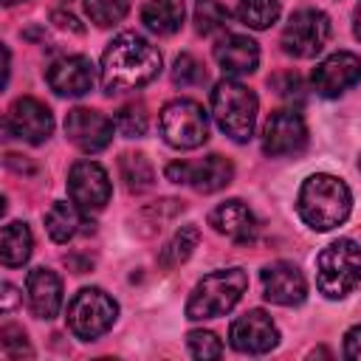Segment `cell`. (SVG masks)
<instances>
[{"mask_svg":"<svg viewBox=\"0 0 361 361\" xmlns=\"http://www.w3.org/2000/svg\"><path fill=\"white\" fill-rule=\"evenodd\" d=\"M99 73H102V90L107 96L138 90L161 73V54L141 34L124 31L104 48Z\"/></svg>","mask_w":361,"mask_h":361,"instance_id":"obj_1","label":"cell"},{"mask_svg":"<svg viewBox=\"0 0 361 361\" xmlns=\"http://www.w3.org/2000/svg\"><path fill=\"white\" fill-rule=\"evenodd\" d=\"M296 209H299V217L310 228L330 231L350 217L353 195L341 178L327 175V172H316L302 183L299 197H296Z\"/></svg>","mask_w":361,"mask_h":361,"instance_id":"obj_2","label":"cell"},{"mask_svg":"<svg viewBox=\"0 0 361 361\" xmlns=\"http://www.w3.org/2000/svg\"><path fill=\"white\" fill-rule=\"evenodd\" d=\"M245 288H248V276L243 268H223V271L206 274L195 285V290L186 302V319L200 322V319L226 316L243 299Z\"/></svg>","mask_w":361,"mask_h":361,"instance_id":"obj_3","label":"cell"},{"mask_svg":"<svg viewBox=\"0 0 361 361\" xmlns=\"http://www.w3.org/2000/svg\"><path fill=\"white\" fill-rule=\"evenodd\" d=\"M361 282V245L355 240H336L316 257V285L327 299H344Z\"/></svg>","mask_w":361,"mask_h":361,"instance_id":"obj_4","label":"cell"},{"mask_svg":"<svg viewBox=\"0 0 361 361\" xmlns=\"http://www.w3.org/2000/svg\"><path fill=\"white\" fill-rule=\"evenodd\" d=\"M212 116L217 127L237 144L254 135L257 124V96L234 79H223L212 90Z\"/></svg>","mask_w":361,"mask_h":361,"instance_id":"obj_5","label":"cell"},{"mask_svg":"<svg viewBox=\"0 0 361 361\" xmlns=\"http://www.w3.org/2000/svg\"><path fill=\"white\" fill-rule=\"evenodd\" d=\"M118 316V305L102 288H82L68 305V327L76 338L93 341L104 336Z\"/></svg>","mask_w":361,"mask_h":361,"instance_id":"obj_6","label":"cell"},{"mask_svg":"<svg viewBox=\"0 0 361 361\" xmlns=\"http://www.w3.org/2000/svg\"><path fill=\"white\" fill-rule=\"evenodd\" d=\"M161 135L175 149H197L209 141V118L192 99H175L161 110Z\"/></svg>","mask_w":361,"mask_h":361,"instance_id":"obj_7","label":"cell"},{"mask_svg":"<svg viewBox=\"0 0 361 361\" xmlns=\"http://www.w3.org/2000/svg\"><path fill=\"white\" fill-rule=\"evenodd\" d=\"M330 39V20L319 8H299L282 28V51L296 59L316 56Z\"/></svg>","mask_w":361,"mask_h":361,"instance_id":"obj_8","label":"cell"},{"mask_svg":"<svg viewBox=\"0 0 361 361\" xmlns=\"http://www.w3.org/2000/svg\"><path fill=\"white\" fill-rule=\"evenodd\" d=\"M166 178L172 183L192 186L195 192H217L231 183L234 178V164L223 155H209L203 161H175L166 166Z\"/></svg>","mask_w":361,"mask_h":361,"instance_id":"obj_9","label":"cell"},{"mask_svg":"<svg viewBox=\"0 0 361 361\" xmlns=\"http://www.w3.org/2000/svg\"><path fill=\"white\" fill-rule=\"evenodd\" d=\"M68 195L85 214L102 212L110 200V178L104 166L96 161H76L68 172Z\"/></svg>","mask_w":361,"mask_h":361,"instance_id":"obj_10","label":"cell"},{"mask_svg":"<svg viewBox=\"0 0 361 361\" xmlns=\"http://www.w3.org/2000/svg\"><path fill=\"white\" fill-rule=\"evenodd\" d=\"M307 144L305 118L296 110H274L262 127V152L271 158L302 152Z\"/></svg>","mask_w":361,"mask_h":361,"instance_id":"obj_11","label":"cell"},{"mask_svg":"<svg viewBox=\"0 0 361 361\" xmlns=\"http://www.w3.org/2000/svg\"><path fill=\"white\" fill-rule=\"evenodd\" d=\"M276 341H279V330L265 310H248L240 319H234L228 327V344L245 355H262L274 350Z\"/></svg>","mask_w":361,"mask_h":361,"instance_id":"obj_12","label":"cell"},{"mask_svg":"<svg viewBox=\"0 0 361 361\" xmlns=\"http://www.w3.org/2000/svg\"><path fill=\"white\" fill-rule=\"evenodd\" d=\"M113 130L116 121H110L104 113L90 107H73L65 116V135L82 152H102L113 141Z\"/></svg>","mask_w":361,"mask_h":361,"instance_id":"obj_13","label":"cell"},{"mask_svg":"<svg viewBox=\"0 0 361 361\" xmlns=\"http://www.w3.org/2000/svg\"><path fill=\"white\" fill-rule=\"evenodd\" d=\"M313 90L324 99H336L361 82V59L350 51L330 54L313 71Z\"/></svg>","mask_w":361,"mask_h":361,"instance_id":"obj_14","label":"cell"},{"mask_svg":"<svg viewBox=\"0 0 361 361\" xmlns=\"http://www.w3.org/2000/svg\"><path fill=\"white\" fill-rule=\"evenodd\" d=\"M6 130L20 138V141H28V144H42L51 133H54V116L51 110L31 99V96H23L17 99L11 107H8V116H6Z\"/></svg>","mask_w":361,"mask_h":361,"instance_id":"obj_15","label":"cell"},{"mask_svg":"<svg viewBox=\"0 0 361 361\" xmlns=\"http://www.w3.org/2000/svg\"><path fill=\"white\" fill-rule=\"evenodd\" d=\"M259 279H262V296L274 305L293 307V305H302L307 296V282L293 262H285V259L271 262L262 268Z\"/></svg>","mask_w":361,"mask_h":361,"instance_id":"obj_16","label":"cell"},{"mask_svg":"<svg viewBox=\"0 0 361 361\" xmlns=\"http://www.w3.org/2000/svg\"><path fill=\"white\" fill-rule=\"evenodd\" d=\"M48 87L59 96H85L96 82V68L87 56H59L45 71Z\"/></svg>","mask_w":361,"mask_h":361,"instance_id":"obj_17","label":"cell"},{"mask_svg":"<svg viewBox=\"0 0 361 361\" xmlns=\"http://www.w3.org/2000/svg\"><path fill=\"white\" fill-rule=\"evenodd\" d=\"M209 226L217 234H226L234 243H254L259 223L254 217V212L243 203V200H226L220 203L212 214H209Z\"/></svg>","mask_w":361,"mask_h":361,"instance_id":"obj_18","label":"cell"},{"mask_svg":"<svg viewBox=\"0 0 361 361\" xmlns=\"http://www.w3.org/2000/svg\"><path fill=\"white\" fill-rule=\"evenodd\" d=\"M214 62L226 76H248L259 65V48L251 37L228 34L214 45Z\"/></svg>","mask_w":361,"mask_h":361,"instance_id":"obj_19","label":"cell"},{"mask_svg":"<svg viewBox=\"0 0 361 361\" xmlns=\"http://www.w3.org/2000/svg\"><path fill=\"white\" fill-rule=\"evenodd\" d=\"M28 305L37 319H54L62 307V282L48 268H34L28 274Z\"/></svg>","mask_w":361,"mask_h":361,"instance_id":"obj_20","label":"cell"},{"mask_svg":"<svg viewBox=\"0 0 361 361\" xmlns=\"http://www.w3.org/2000/svg\"><path fill=\"white\" fill-rule=\"evenodd\" d=\"M183 0H147L141 8V23L152 31V34H175L183 23Z\"/></svg>","mask_w":361,"mask_h":361,"instance_id":"obj_21","label":"cell"},{"mask_svg":"<svg viewBox=\"0 0 361 361\" xmlns=\"http://www.w3.org/2000/svg\"><path fill=\"white\" fill-rule=\"evenodd\" d=\"M31 248H34V237H31V228L23 220H14V223L3 226V234H0V259H3L6 268H17V265L28 262Z\"/></svg>","mask_w":361,"mask_h":361,"instance_id":"obj_22","label":"cell"},{"mask_svg":"<svg viewBox=\"0 0 361 361\" xmlns=\"http://www.w3.org/2000/svg\"><path fill=\"white\" fill-rule=\"evenodd\" d=\"M82 209L71 200H56L51 209H48V214H45V228H48V234H51V240L54 243H68V240H73L76 237V231H79V226H82Z\"/></svg>","mask_w":361,"mask_h":361,"instance_id":"obj_23","label":"cell"},{"mask_svg":"<svg viewBox=\"0 0 361 361\" xmlns=\"http://www.w3.org/2000/svg\"><path fill=\"white\" fill-rule=\"evenodd\" d=\"M197 240H200L197 226H183V228H178V231L172 234V240L161 248L158 265L169 271V268H175V265H180V262H186V259L192 257V251L197 248Z\"/></svg>","mask_w":361,"mask_h":361,"instance_id":"obj_24","label":"cell"},{"mask_svg":"<svg viewBox=\"0 0 361 361\" xmlns=\"http://www.w3.org/2000/svg\"><path fill=\"white\" fill-rule=\"evenodd\" d=\"M118 172H121V180H124V186L130 192H147L152 186V180H155V169H152V164L141 152L121 155Z\"/></svg>","mask_w":361,"mask_h":361,"instance_id":"obj_25","label":"cell"},{"mask_svg":"<svg viewBox=\"0 0 361 361\" xmlns=\"http://www.w3.org/2000/svg\"><path fill=\"white\" fill-rule=\"evenodd\" d=\"M237 17L248 28H257V31L271 28L279 17V0H240Z\"/></svg>","mask_w":361,"mask_h":361,"instance_id":"obj_26","label":"cell"},{"mask_svg":"<svg viewBox=\"0 0 361 361\" xmlns=\"http://www.w3.org/2000/svg\"><path fill=\"white\" fill-rule=\"evenodd\" d=\"M228 25V8L217 0H197L195 3V28L197 34L209 37Z\"/></svg>","mask_w":361,"mask_h":361,"instance_id":"obj_27","label":"cell"},{"mask_svg":"<svg viewBox=\"0 0 361 361\" xmlns=\"http://www.w3.org/2000/svg\"><path fill=\"white\" fill-rule=\"evenodd\" d=\"M85 11L96 25H113L130 11V0H85Z\"/></svg>","mask_w":361,"mask_h":361,"instance_id":"obj_28","label":"cell"},{"mask_svg":"<svg viewBox=\"0 0 361 361\" xmlns=\"http://www.w3.org/2000/svg\"><path fill=\"white\" fill-rule=\"evenodd\" d=\"M147 124H149V118H147V110H144V104H124L118 113H116V130L121 133V135H127V138H138V135H144L147 133Z\"/></svg>","mask_w":361,"mask_h":361,"instance_id":"obj_29","label":"cell"},{"mask_svg":"<svg viewBox=\"0 0 361 361\" xmlns=\"http://www.w3.org/2000/svg\"><path fill=\"white\" fill-rule=\"evenodd\" d=\"M172 82L180 85V87H192V85L206 82V71L192 54H180L172 65Z\"/></svg>","mask_w":361,"mask_h":361,"instance_id":"obj_30","label":"cell"},{"mask_svg":"<svg viewBox=\"0 0 361 361\" xmlns=\"http://www.w3.org/2000/svg\"><path fill=\"white\" fill-rule=\"evenodd\" d=\"M186 344H189V353H192L195 358H203V361L223 355L220 338H217L214 333H209V330H192V333L186 336Z\"/></svg>","mask_w":361,"mask_h":361,"instance_id":"obj_31","label":"cell"},{"mask_svg":"<svg viewBox=\"0 0 361 361\" xmlns=\"http://www.w3.org/2000/svg\"><path fill=\"white\" fill-rule=\"evenodd\" d=\"M0 344H3V353H6L8 358H14V361L23 358V355H25V358L34 355L31 347H28V341H25V333H23L20 327H11V324L3 327V330H0Z\"/></svg>","mask_w":361,"mask_h":361,"instance_id":"obj_32","label":"cell"},{"mask_svg":"<svg viewBox=\"0 0 361 361\" xmlns=\"http://www.w3.org/2000/svg\"><path fill=\"white\" fill-rule=\"evenodd\" d=\"M271 85L276 87V93L282 96V99H302V79L296 76V73H279V76H274L271 79Z\"/></svg>","mask_w":361,"mask_h":361,"instance_id":"obj_33","label":"cell"},{"mask_svg":"<svg viewBox=\"0 0 361 361\" xmlns=\"http://www.w3.org/2000/svg\"><path fill=\"white\" fill-rule=\"evenodd\" d=\"M344 355L353 361H361V324L350 327L344 336Z\"/></svg>","mask_w":361,"mask_h":361,"instance_id":"obj_34","label":"cell"},{"mask_svg":"<svg viewBox=\"0 0 361 361\" xmlns=\"http://www.w3.org/2000/svg\"><path fill=\"white\" fill-rule=\"evenodd\" d=\"M51 20H54V23L59 25V28H71V31H76V34L82 31V25H79V20H76V17H71V14H62V11H54V17H51Z\"/></svg>","mask_w":361,"mask_h":361,"instance_id":"obj_35","label":"cell"},{"mask_svg":"<svg viewBox=\"0 0 361 361\" xmlns=\"http://www.w3.org/2000/svg\"><path fill=\"white\" fill-rule=\"evenodd\" d=\"M17 299H20V296H17V288L6 282V285H3V313H8V310L17 305Z\"/></svg>","mask_w":361,"mask_h":361,"instance_id":"obj_36","label":"cell"},{"mask_svg":"<svg viewBox=\"0 0 361 361\" xmlns=\"http://www.w3.org/2000/svg\"><path fill=\"white\" fill-rule=\"evenodd\" d=\"M353 31H355V37L361 39V3H358L355 11H353Z\"/></svg>","mask_w":361,"mask_h":361,"instance_id":"obj_37","label":"cell"},{"mask_svg":"<svg viewBox=\"0 0 361 361\" xmlns=\"http://www.w3.org/2000/svg\"><path fill=\"white\" fill-rule=\"evenodd\" d=\"M6 6H14V3H23V0H3Z\"/></svg>","mask_w":361,"mask_h":361,"instance_id":"obj_38","label":"cell"},{"mask_svg":"<svg viewBox=\"0 0 361 361\" xmlns=\"http://www.w3.org/2000/svg\"><path fill=\"white\" fill-rule=\"evenodd\" d=\"M358 169H361V161H358Z\"/></svg>","mask_w":361,"mask_h":361,"instance_id":"obj_39","label":"cell"}]
</instances>
